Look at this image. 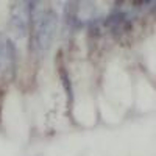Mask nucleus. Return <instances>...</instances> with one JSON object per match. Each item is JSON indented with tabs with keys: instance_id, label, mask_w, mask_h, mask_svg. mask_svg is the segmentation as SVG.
<instances>
[]
</instances>
